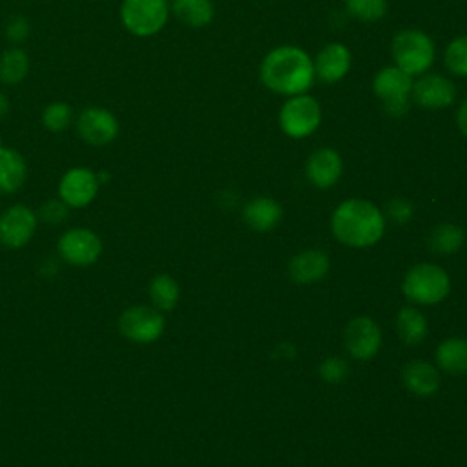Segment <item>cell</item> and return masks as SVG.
I'll return each mask as SVG.
<instances>
[{
  "label": "cell",
  "instance_id": "1",
  "mask_svg": "<svg viewBox=\"0 0 467 467\" xmlns=\"http://www.w3.org/2000/svg\"><path fill=\"white\" fill-rule=\"evenodd\" d=\"M259 80L268 91L285 99L310 93L316 82L314 60L299 46H275L259 64Z\"/></svg>",
  "mask_w": 467,
  "mask_h": 467
},
{
  "label": "cell",
  "instance_id": "2",
  "mask_svg": "<svg viewBox=\"0 0 467 467\" xmlns=\"http://www.w3.org/2000/svg\"><path fill=\"white\" fill-rule=\"evenodd\" d=\"M330 226L343 244L365 248L381 239L385 232V215L370 201L354 197L336 206Z\"/></svg>",
  "mask_w": 467,
  "mask_h": 467
},
{
  "label": "cell",
  "instance_id": "3",
  "mask_svg": "<svg viewBox=\"0 0 467 467\" xmlns=\"http://www.w3.org/2000/svg\"><path fill=\"white\" fill-rule=\"evenodd\" d=\"M392 64L412 78L431 71L436 58V46L429 33L418 27H405L392 36Z\"/></svg>",
  "mask_w": 467,
  "mask_h": 467
},
{
  "label": "cell",
  "instance_id": "4",
  "mask_svg": "<svg viewBox=\"0 0 467 467\" xmlns=\"http://www.w3.org/2000/svg\"><path fill=\"white\" fill-rule=\"evenodd\" d=\"M323 120V109L319 100L310 95H294L286 97L277 113L279 130L296 140L306 139L317 131Z\"/></svg>",
  "mask_w": 467,
  "mask_h": 467
},
{
  "label": "cell",
  "instance_id": "5",
  "mask_svg": "<svg viewBox=\"0 0 467 467\" xmlns=\"http://www.w3.org/2000/svg\"><path fill=\"white\" fill-rule=\"evenodd\" d=\"M414 78L394 64L379 67L372 77V93L381 102L383 111L392 117H403L410 106Z\"/></svg>",
  "mask_w": 467,
  "mask_h": 467
},
{
  "label": "cell",
  "instance_id": "6",
  "mask_svg": "<svg viewBox=\"0 0 467 467\" xmlns=\"http://www.w3.org/2000/svg\"><path fill=\"white\" fill-rule=\"evenodd\" d=\"M170 15V0H122L120 4V22L124 29L139 38L161 33Z\"/></svg>",
  "mask_w": 467,
  "mask_h": 467
},
{
  "label": "cell",
  "instance_id": "7",
  "mask_svg": "<svg viewBox=\"0 0 467 467\" xmlns=\"http://www.w3.org/2000/svg\"><path fill=\"white\" fill-rule=\"evenodd\" d=\"M401 290L405 297L414 303L436 305L447 297L451 290V279L441 266L432 263H420L405 274Z\"/></svg>",
  "mask_w": 467,
  "mask_h": 467
},
{
  "label": "cell",
  "instance_id": "8",
  "mask_svg": "<svg viewBox=\"0 0 467 467\" xmlns=\"http://www.w3.org/2000/svg\"><path fill=\"white\" fill-rule=\"evenodd\" d=\"M117 327L124 339L137 345H150L162 336L166 321L155 306L133 305L120 312Z\"/></svg>",
  "mask_w": 467,
  "mask_h": 467
},
{
  "label": "cell",
  "instance_id": "9",
  "mask_svg": "<svg viewBox=\"0 0 467 467\" xmlns=\"http://www.w3.org/2000/svg\"><path fill=\"white\" fill-rule=\"evenodd\" d=\"M102 239L89 228H69L57 243L58 255L71 266H91L102 255Z\"/></svg>",
  "mask_w": 467,
  "mask_h": 467
},
{
  "label": "cell",
  "instance_id": "10",
  "mask_svg": "<svg viewBox=\"0 0 467 467\" xmlns=\"http://www.w3.org/2000/svg\"><path fill=\"white\" fill-rule=\"evenodd\" d=\"M458 89L451 77L427 71L414 78L410 100L423 109H445L456 102Z\"/></svg>",
  "mask_w": 467,
  "mask_h": 467
},
{
  "label": "cell",
  "instance_id": "11",
  "mask_svg": "<svg viewBox=\"0 0 467 467\" xmlns=\"http://www.w3.org/2000/svg\"><path fill=\"white\" fill-rule=\"evenodd\" d=\"M38 215L26 204H11L0 213V244L5 248H24L35 235Z\"/></svg>",
  "mask_w": 467,
  "mask_h": 467
},
{
  "label": "cell",
  "instance_id": "12",
  "mask_svg": "<svg viewBox=\"0 0 467 467\" xmlns=\"http://www.w3.org/2000/svg\"><path fill=\"white\" fill-rule=\"evenodd\" d=\"M77 133L78 137L95 148L106 146L113 142L119 135V119L113 111L100 108V106H89L84 108L77 117Z\"/></svg>",
  "mask_w": 467,
  "mask_h": 467
},
{
  "label": "cell",
  "instance_id": "13",
  "mask_svg": "<svg viewBox=\"0 0 467 467\" xmlns=\"http://www.w3.org/2000/svg\"><path fill=\"white\" fill-rule=\"evenodd\" d=\"M100 182L97 171L86 166L69 168L58 181V197L69 208H86L99 193Z\"/></svg>",
  "mask_w": 467,
  "mask_h": 467
},
{
  "label": "cell",
  "instance_id": "14",
  "mask_svg": "<svg viewBox=\"0 0 467 467\" xmlns=\"http://www.w3.org/2000/svg\"><path fill=\"white\" fill-rule=\"evenodd\" d=\"M343 343L348 354L356 359L367 361L376 356L381 345V332L376 321L370 317L359 316L348 321V325L343 330Z\"/></svg>",
  "mask_w": 467,
  "mask_h": 467
},
{
  "label": "cell",
  "instance_id": "15",
  "mask_svg": "<svg viewBox=\"0 0 467 467\" xmlns=\"http://www.w3.org/2000/svg\"><path fill=\"white\" fill-rule=\"evenodd\" d=\"M314 73L323 84H337L352 67V53L343 42H328L316 53Z\"/></svg>",
  "mask_w": 467,
  "mask_h": 467
},
{
  "label": "cell",
  "instance_id": "16",
  "mask_svg": "<svg viewBox=\"0 0 467 467\" xmlns=\"http://www.w3.org/2000/svg\"><path fill=\"white\" fill-rule=\"evenodd\" d=\"M305 173L310 184L327 190L334 186L343 175V159L337 150L323 146L314 150L305 164Z\"/></svg>",
  "mask_w": 467,
  "mask_h": 467
},
{
  "label": "cell",
  "instance_id": "17",
  "mask_svg": "<svg viewBox=\"0 0 467 467\" xmlns=\"http://www.w3.org/2000/svg\"><path fill=\"white\" fill-rule=\"evenodd\" d=\"M328 255L319 248H310L296 254L288 265L290 277L299 285L319 281L328 272Z\"/></svg>",
  "mask_w": 467,
  "mask_h": 467
},
{
  "label": "cell",
  "instance_id": "18",
  "mask_svg": "<svg viewBox=\"0 0 467 467\" xmlns=\"http://www.w3.org/2000/svg\"><path fill=\"white\" fill-rule=\"evenodd\" d=\"M401 381L409 392L416 396H431L440 387V374L431 363L414 359L403 367Z\"/></svg>",
  "mask_w": 467,
  "mask_h": 467
},
{
  "label": "cell",
  "instance_id": "19",
  "mask_svg": "<svg viewBox=\"0 0 467 467\" xmlns=\"http://www.w3.org/2000/svg\"><path fill=\"white\" fill-rule=\"evenodd\" d=\"M243 217L250 228L257 232H268L277 226V223L283 217V210L277 201L261 195L244 204Z\"/></svg>",
  "mask_w": 467,
  "mask_h": 467
},
{
  "label": "cell",
  "instance_id": "20",
  "mask_svg": "<svg viewBox=\"0 0 467 467\" xmlns=\"http://www.w3.org/2000/svg\"><path fill=\"white\" fill-rule=\"evenodd\" d=\"M27 181L26 159L13 148H0V193H16Z\"/></svg>",
  "mask_w": 467,
  "mask_h": 467
},
{
  "label": "cell",
  "instance_id": "21",
  "mask_svg": "<svg viewBox=\"0 0 467 467\" xmlns=\"http://www.w3.org/2000/svg\"><path fill=\"white\" fill-rule=\"evenodd\" d=\"M171 15L188 27H206L215 16L212 0H170Z\"/></svg>",
  "mask_w": 467,
  "mask_h": 467
},
{
  "label": "cell",
  "instance_id": "22",
  "mask_svg": "<svg viewBox=\"0 0 467 467\" xmlns=\"http://www.w3.org/2000/svg\"><path fill=\"white\" fill-rule=\"evenodd\" d=\"M436 361L447 374H467V339L449 337L436 348Z\"/></svg>",
  "mask_w": 467,
  "mask_h": 467
},
{
  "label": "cell",
  "instance_id": "23",
  "mask_svg": "<svg viewBox=\"0 0 467 467\" xmlns=\"http://www.w3.org/2000/svg\"><path fill=\"white\" fill-rule=\"evenodd\" d=\"M398 336L407 345H420L427 337V319L412 306H403L396 317Z\"/></svg>",
  "mask_w": 467,
  "mask_h": 467
},
{
  "label": "cell",
  "instance_id": "24",
  "mask_svg": "<svg viewBox=\"0 0 467 467\" xmlns=\"http://www.w3.org/2000/svg\"><path fill=\"white\" fill-rule=\"evenodd\" d=\"M148 294L151 299V305L161 310V312H170L175 308L179 301V285L177 281L168 275V274H157L150 285H148Z\"/></svg>",
  "mask_w": 467,
  "mask_h": 467
},
{
  "label": "cell",
  "instance_id": "25",
  "mask_svg": "<svg viewBox=\"0 0 467 467\" xmlns=\"http://www.w3.org/2000/svg\"><path fill=\"white\" fill-rule=\"evenodd\" d=\"M27 71H29V57L22 47L11 46L0 55V82L9 86L18 84L26 78Z\"/></svg>",
  "mask_w": 467,
  "mask_h": 467
},
{
  "label": "cell",
  "instance_id": "26",
  "mask_svg": "<svg viewBox=\"0 0 467 467\" xmlns=\"http://www.w3.org/2000/svg\"><path fill=\"white\" fill-rule=\"evenodd\" d=\"M463 244V230L452 223L438 224L429 235V246L436 254H454Z\"/></svg>",
  "mask_w": 467,
  "mask_h": 467
},
{
  "label": "cell",
  "instance_id": "27",
  "mask_svg": "<svg viewBox=\"0 0 467 467\" xmlns=\"http://www.w3.org/2000/svg\"><path fill=\"white\" fill-rule=\"evenodd\" d=\"M443 66L452 77L467 78V33L449 40L443 49Z\"/></svg>",
  "mask_w": 467,
  "mask_h": 467
},
{
  "label": "cell",
  "instance_id": "28",
  "mask_svg": "<svg viewBox=\"0 0 467 467\" xmlns=\"http://www.w3.org/2000/svg\"><path fill=\"white\" fill-rule=\"evenodd\" d=\"M348 16L359 22H378L389 11V0H345Z\"/></svg>",
  "mask_w": 467,
  "mask_h": 467
},
{
  "label": "cell",
  "instance_id": "29",
  "mask_svg": "<svg viewBox=\"0 0 467 467\" xmlns=\"http://www.w3.org/2000/svg\"><path fill=\"white\" fill-rule=\"evenodd\" d=\"M73 122V108L67 102H51L42 111V124L51 133L66 131Z\"/></svg>",
  "mask_w": 467,
  "mask_h": 467
},
{
  "label": "cell",
  "instance_id": "30",
  "mask_svg": "<svg viewBox=\"0 0 467 467\" xmlns=\"http://www.w3.org/2000/svg\"><path fill=\"white\" fill-rule=\"evenodd\" d=\"M67 213H69V206L60 197L47 199L46 202L40 204V208L36 212L38 221H44L49 226L62 224L67 219Z\"/></svg>",
  "mask_w": 467,
  "mask_h": 467
},
{
  "label": "cell",
  "instance_id": "31",
  "mask_svg": "<svg viewBox=\"0 0 467 467\" xmlns=\"http://www.w3.org/2000/svg\"><path fill=\"white\" fill-rule=\"evenodd\" d=\"M347 374H348V365L339 356H330L323 359V363L319 365V376L327 383H339L347 378Z\"/></svg>",
  "mask_w": 467,
  "mask_h": 467
},
{
  "label": "cell",
  "instance_id": "32",
  "mask_svg": "<svg viewBox=\"0 0 467 467\" xmlns=\"http://www.w3.org/2000/svg\"><path fill=\"white\" fill-rule=\"evenodd\" d=\"M31 33V26L27 22V18L16 15V16H11L7 26H5V36L7 40L15 46V44H22Z\"/></svg>",
  "mask_w": 467,
  "mask_h": 467
},
{
  "label": "cell",
  "instance_id": "33",
  "mask_svg": "<svg viewBox=\"0 0 467 467\" xmlns=\"http://www.w3.org/2000/svg\"><path fill=\"white\" fill-rule=\"evenodd\" d=\"M412 204L403 199V197H394L387 204V215L396 223V224H407L412 219Z\"/></svg>",
  "mask_w": 467,
  "mask_h": 467
},
{
  "label": "cell",
  "instance_id": "34",
  "mask_svg": "<svg viewBox=\"0 0 467 467\" xmlns=\"http://www.w3.org/2000/svg\"><path fill=\"white\" fill-rule=\"evenodd\" d=\"M454 122H456V128L460 130V133L467 137V97L458 104Z\"/></svg>",
  "mask_w": 467,
  "mask_h": 467
},
{
  "label": "cell",
  "instance_id": "35",
  "mask_svg": "<svg viewBox=\"0 0 467 467\" xmlns=\"http://www.w3.org/2000/svg\"><path fill=\"white\" fill-rule=\"evenodd\" d=\"M7 113H9V99L4 93H0V122L7 117Z\"/></svg>",
  "mask_w": 467,
  "mask_h": 467
},
{
  "label": "cell",
  "instance_id": "36",
  "mask_svg": "<svg viewBox=\"0 0 467 467\" xmlns=\"http://www.w3.org/2000/svg\"><path fill=\"white\" fill-rule=\"evenodd\" d=\"M2 146H4V144H2V140H0V148H2Z\"/></svg>",
  "mask_w": 467,
  "mask_h": 467
}]
</instances>
